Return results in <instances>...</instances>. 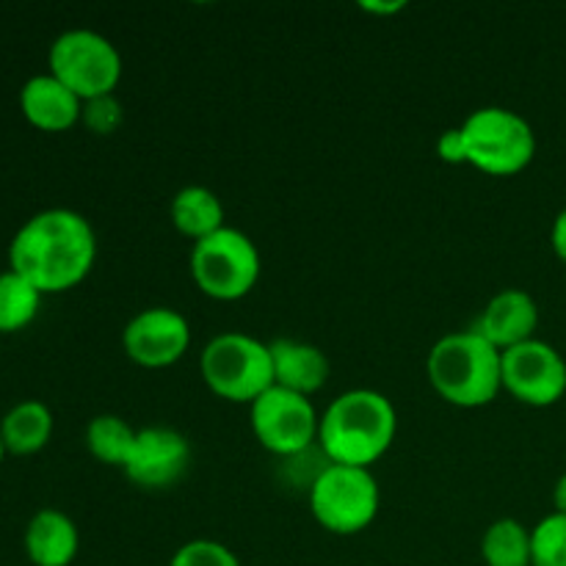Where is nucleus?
<instances>
[{
	"label": "nucleus",
	"mask_w": 566,
	"mask_h": 566,
	"mask_svg": "<svg viewBox=\"0 0 566 566\" xmlns=\"http://www.w3.org/2000/svg\"><path fill=\"white\" fill-rule=\"evenodd\" d=\"M20 111L44 133H64L81 122L83 99L50 72L33 75L20 88Z\"/></svg>",
	"instance_id": "14"
},
{
	"label": "nucleus",
	"mask_w": 566,
	"mask_h": 566,
	"mask_svg": "<svg viewBox=\"0 0 566 566\" xmlns=\"http://www.w3.org/2000/svg\"><path fill=\"white\" fill-rule=\"evenodd\" d=\"M503 390L525 407H553L566 396V359L539 337L520 343L503 352Z\"/></svg>",
	"instance_id": "10"
},
{
	"label": "nucleus",
	"mask_w": 566,
	"mask_h": 566,
	"mask_svg": "<svg viewBox=\"0 0 566 566\" xmlns=\"http://www.w3.org/2000/svg\"><path fill=\"white\" fill-rule=\"evenodd\" d=\"M426 374L442 401L479 409L503 390V354L475 329L448 332L431 346Z\"/></svg>",
	"instance_id": "3"
},
{
	"label": "nucleus",
	"mask_w": 566,
	"mask_h": 566,
	"mask_svg": "<svg viewBox=\"0 0 566 566\" xmlns=\"http://www.w3.org/2000/svg\"><path fill=\"white\" fill-rule=\"evenodd\" d=\"M0 437H3L6 453H14V457L39 453L53 437V412L48 403L36 398L14 403L0 418Z\"/></svg>",
	"instance_id": "18"
},
{
	"label": "nucleus",
	"mask_w": 566,
	"mask_h": 566,
	"mask_svg": "<svg viewBox=\"0 0 566 566\" xmlns=\"http://www.w3.org/2000/svg\"><path fill=\"white\" fill-rule=\"evenodd\" d=\"M122 348L142 368H169L191 348V324L175 307H147L125 324Z\"/></svg>",
	"instance_id": "11"
},
{
	"label": "nucleus",
	"mask_w": 566,
	"mask_h": 566,
	"mask_svg": "<svg viewBox=\"0 0 566 566\" xmlns=\"http://www.w3.org/2000/svg\"><path fill=\"white\" fill-rule=\"evenodd\" d=\"M403 6H407L403 0H398V3L396 0H392V3H376L374 0V3H363V9L370 11V14H396V11H401Z\"/></svg>",
	"instance_id": "28"
},
{
	"label": "nucleus",
	"mask_w": 566,
	"mask_h": 566,
	"mask_svg": "<svg viewBox=\"0 0 566 566\" xmlns=\"http://www.w3.org/2000/svg\"><path fill=\"white\" fill-rule=\"evenodd\" d=\"M398 434L396 407L379 390L357 387L340 392L318 423V446L326 462L370 470L392 448Z\"/></svg>",
	"instance_id": "2"
},
{
	"label": "nucleus",
	"mask_w": 566,
	"mask_h": 566,
	"mask_svg": "<svg viewBox=\"0 0 566 566\" xmlns=\"http://www.w3.org/2000/svg\"><path fill=\"white\" fill-rule=\"evenodd\" d=\"M191 276L205 296L216 302H238L249 296L263 274L260 249L247 232L221 227L191 249Z\"/></svg>",
	"instance_id": "7"
},
{
	"label": "nucleus",
	"mask_w": 566,
	"mask_h": 566,
	"mask_svg": "<svg viewBox=\"0 0 566 566\" xmlns=\"http://www.w3.org/2000/svg\"><path fill=\"white\" fill-rule=\"evenodd\" d=\"M553 512L566 514V473L553 486Z\"/></svg>",
	"instance_id": "27"
},
{
	"label": "nucleus",
	"mask_w": 566,
	"mask_h": 566,
	"mask_svg": "<svg viewBox=\"0 0 566 566\" xmlns=\"http://www.w3.org/2000/svg\"><path fill=\"white\" fill-rule=\"evenodd\" d=\"M199 370L210 392L232 403L252 407L274 387L269 343L247 332H221L210 337L199 354Z\"/></svg>",
	"instance_id": "5"
},
{
	"label": "nucleus",
	"mask_w": 566,
	"mask_h": 566,
	"mask_svg": "<svg viewBox=\"0 0 566 566\" xmlns=\"http://www.w3.org/2000/svg\"><path fill=\"white\" fill-rule=\"evenodd\" d=\"M536 326H539V307L534 296L520 287H506L486 302L473 329L503 354L520 343L534 340Z\"/></svg>",
	"instance_id": "13"
},
{
	"label": "nucleus",
	"mask_w": 566,
	"mask_h": 566,
	"mask_svg": "<svg viewBox=\"0 0 566 566\" xmlns=\"http://www.w3.org/2000/svg\"><path fill=\"white\" fill-rule=\"evenodd\" d=\"M481 558L486 566H534L531 528L514 517L495 520L481 536Z\"/></svg>",
	"instance_id": "19"
},
{
	"label": "nucleus",
	"mask_w": 566,
	"mask_h": 566,
	"mask_svg": "<svg viewBox=\"0 0 566 566\" xmlns=\"http://www.w3.org/2000/svg\"><path fill=\"white\" fill-rule=\"evenodd\" d=\"M534 566H566V514H547L531 528Z\"/></svg>",
	"instance_id": "22"
},
{
	"label": "nucleus",
	"mask_w": 566,
	"mask_h": 566,
	"mask_svg": "<svg viewBox=\"0 0 566 566\" xmlns=\"http://www.w3.org/2000/svg\"><path fill=\"white\" fill-rule=\"evenodd\" d=\"M269 348L271 368H274V387L310 398L329 381V357L313 343L280 337V340H271Z\"/></svg>",
	"instance_id": "15"
},
{
	"label": "nucleus",
	"mask_w": 566,
	"mask_h": 566,
	"mask_svg": "<svg viewBox=\"0 0 566 566\" xmlns=\"http://www.w3.org/2000/svg\"><path fill=\"white\" fill-rule=\"evenodd\" d=\"M252 434L269 453L296 459L318 442L321 415L313 401L282 387H271L249 407Z\"/></svg>",
	"instance_id": "9"
},
{
	"label": "nucleus",
	"mask_w": 566,
	"mask_h": 566,
	"mask_svg": "<svg viewBox=\"0 0 566 566\" xmlns=\"http://www.w3.org/2000/svg\"><path fill=\"white\" fill-rule=\"evenodd\" d=\"M191 464V442L169 426L138 429L122 473L142 490H169Z\"/></svg>",
	"instance_id": "12"
},
{
	"label": "nucleus",
	"mask_w": 566,
	"mask_h": 566,
	"mask_svg": "<svg viewBox=\"0 0 566 566\" xmlns=\"http://www.w3.org/2000/svg\"><path fill=\"white\" fill-rule=\"evenodd\" d=\"M6 459V446H3V437H0V464H3Z\"/></svg>",
	"instance_id": "29"
},
{
	"label": "nucleus",
	"mask_w": 566,
	"mask_h": 566,
	"mask_svg": "<svg viewBox=\"0 0 566 566\" xmlns=\"http://www.w3.org/2000/svg\"><path fill=\"white\" fill-rule=\"evenodd\" d=\"M81 122L94 133V136H111L122 127L125 122V108L116 99V94H103V97H94L83 103Z\"/></svg>",
	"instance_id": "24"
},
{
	"label": "nucleus",
	"mask_w": 566,
	"mask_h": 566,
	"mask_svg": "<svg viewBox=\"0 0 566 566\" xmlns=\"http://www.w3.org/2000/svg\"><path fill=\"white\" fill-rule=\"evenodd\" d=\"M25 556L33 566H70L81 551V534L61 509H39L25 525Z\"/></svg>",
	"instance_id": "16"
},
{
	"label": "nucleus",
	"mask_w": 566,
	"mask_h": 566,
	"mask_svg": "<svg viewBox=\"0 0 566 566\" xmlns=\"http://www.w3.org/2000/svg\"><path fill=\"white\" fill-rule=\"evenodd\" d=\"M42 307V293L14 269L0 274V332H20Z\"/></svg>",
	"instance_id": "21"
},
{
	"label": "nucleus",
	"mask_w": 566,
	"mask_h": 566,
	"mask_svg": "<svg viewBox=\"0 0 566 566\" xmlns=\"http://www.w3.org/2000/svg\"><path fill=\"white\" fill-rule=\"evenodd\" d=\"M551 247H553V252H556V258L566 263V208L556 216V221H553Z\"/></svg>",
	"instance_id": "26"
},
{
	"label": "nucleus",
	"mask_w": 566,
	"mask_h": 566,
	"mask_svg": "<svg viewBox=\"0 0 566 566\" xmlns=\"http://www.w3.org/2000/svg\"><path fill=\"white\" fill-rule=\"evenodd\" d=\"M464 164L492 177H514L528 169L536 155V133L525 116L503 105L475 108L459 125Z\"/></svg>",
	"instance_id": "4"
},
{
	"label": "nucleus",
	"mask_w": 566,
	"mask_h": 566,
	"mask_svg": "<svg viewBox=\"0 0 566 566\" xmlns=\"http://www.w3.org/2000/svg\"><path fill=\"white\" fill-rule=\"evenodd\" d=\"M138 429H133L119 415H97L86 426V448L97 462L108 468H125L133 451Z\"/></svg>",
	"instance_id": "20"
},
{
	"label": "nucleus",
	"mask_w": 566,
	"mask_h": 566,
	"mask_svg": "<svg viewBox=\"0 0 566 566\" xmlns=\"http://www.w3.org/2000/svg\"><path fill=\"white\" fill-rule=\"evenodd\" d=\"M97 260L92 221L70 208L33 213L9 243V269L25 276L42 296L81 285Z\"/></svg>",
	"instance_id": "1"
},
{
	"label": "nucleus",
	"mask_w": 566,
	"mask_h": 566,
	"mask_svg": "<svg viewBox=\"0 0 566 566\" xmlns=\"http://www.w3.org/2000/svg\"><path fill=\"white\" fill-rule=\"evenodd\" d=\"M437 155L446 164H464V142L459 127H451V130L442 133L440 142H437Z\"/></svg>",
	"instance_id": "25"
},
{
	"label": "nucleus",
	"mask_w": 566,
	"mask_h": 566,
	"mask_svg": "<svg viewBox=\"0 0 566 566\" xmlns=\"http://www.w3.org/2000/svg\"><path fill=\"white\" fill-rule=\"evenodd\" d=\"M315 523L337 536L363 534L381 506L379 481L365 468L326 462L307 490Z\"/></svg>",
	"instance_id": "6"
},
{
	"label": "nucleus",
	"mask_w": 566,
	"mask_h": 566,
	"mask_svg": "<svg viewBox=\"0 0 566 566\" xmlns=\"http://www.w3.org/2000/svg\"><path fill=\"white\" fill-rule=\"evenodd\" d=\"M169 219L180 235L191 238L193 243L205 241L208 235L227 227L224 202L219 193L208 186H186L171 197Z\"/></svg>",
	"instance_id": "17"
},
{
	"label": "nucleus",
	"mask_w": 566,
	"mask_h": 566,
	"mask_svg": "<svg viewBox=\"0 0 566 566\" xmlns=\"http://www.w3.org/2000/svg\"><path fill=\"white\" fill-rule=\"evenodd\" d=\"M169 566H241L235 553L213 539H191L171 556Z\"/></svg>",
	"instance_id": "23"
},
{
	"label": "nucleus",
	"mask_w": 566,
	"mask_h": 566,
	"mask_svg": "<svg viewBox=\"0 0 566 566\" xmlns=\"http://www.w3.org/2000/svg\"><path fill=\"white\" fill-rule=\"evenodd\" d=\"M50 75L86 99L114 94L122 81V53L108 36L92 28H70L59 33L48 53Z\"/></svg>",
	"instance_id": "8"
}]
</instances>
